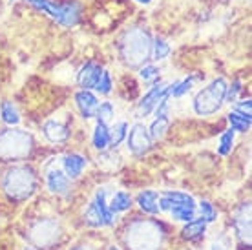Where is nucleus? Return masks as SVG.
I'll use <instances>...</instances> for the list:
<instances>
[{
    "mask_svg": "<svg viewBox=\"0 0 252 250\" xmlns=\"http://www.w3.org/2000/svg\"><path fill=\"white\" fill-rule=\"evenodd\" d=\"M228 123H230V128L234 131H249L251 130V123H252V117L251 115H247V113H241V112H230L228 113Z\"/></svg>",
    "mask_w": 252,
    "mask_h": 250,
    "instance_id": "obj_19",
    "label": "nucleus"
},
{
    "mask_svg": "<svg viewBox=\"0 0 252 250\" xmlns=\"http://www.w3.org/2000/svg\"><path fill=\"white\" fill-rule=\"evenodd\" d=\"M199 214H201V218L207 221V223H212V221H216V218H218V212H216V208L208 203V201H201L199 203Z\"/></svg>",
    "mask_w": 252,
    "mask_h": 250,
    "instance_id": "obj_28",
    "label": "nucleus"
},
{
    "mask_svg": "<svg viewBox=\"0 0 252 250\" xmlns=\"http://www.w3.org/2000/svg\"><path fill=\"white\" fill-rule=\"evenodd\" d=\"M32 135L24 130L9 128L0 131V157L4 159H22L32 152Z\"/></svg>",
    "mask_w": 252,
    "mask_h": 250,
    "instance_id": "obj_3",
    "label": "nucleus"
},
{
    "mask_svg": "<svg viewBox=\"0 0 252 250\" xmlns=\"http://www.w3.org/2000/svg\"><path fill=\"white\" fill-rule=\"evenodd\" d=\"M205 228H207V221L203 218H199V219L194 218L192 221H189V223L185 225L181 234H183L185 239H195V238H199V236H203Z\"/></svg>",
    "mask_w": 252,
    "mask_h": 250,
    "instance_id": "obj_20",
    "label": "nucleus"
},
{
    "mask_svg": "<svg viewBox=\"0 0 252 250\" xmlns=\"http://www.w3.org/2000/svg\"><path fill=\"white\" fill-rule=\"evenodd\" d=\"M64 174L68 175V179H77L82 174V170L86 168V159L79 154H71L63 159Z\"/></svg>",
    "mask_w": 252,
    "mask_h": 250,
    "instance_id": "obj_14",
    "label": "nucleus"
},
{
    "mask_svg": "<svg viewBox=\"0 0 252 250\" xmlns=\"http://www.w3.org/2000/svg\"><path fill=\"white\" fill-rule=\"evenodd\" d=\"M46 179H48V188H50L53 194H57V195H66V194H68L69 179H68V175L64 174L63 170H59V168L48 170Z\"/></svg>",
    "mask_w": 252,
    "mask_h": 250,
    "instance_id": "obj_11",
    "label": "nucleus"
},
{
    "mask_svg": "<svg viewBox=\"0 0 252 250\" xmlns=\"http://www.w3.org/2000/svg\"><path fill=\"white\" fill-rule=\"evenodd\" d=\"M234 133H236V131H234L232 128H230V130H227L220 137V144H218V152H220V156H228V154L232 152Z\"/></svg>",
    "mask_w": 252,
    "mask_h": 250,
    "instance_id": "obj_26",
    "label": "nucleus"
},
{
    "mask_svg": "<svg viewBox=\"0 0 252 250\" xmlns=\"http://www.w3.org/2000/svg\"><path fill=\"white\" fill-rule=\"evenodd\" d=\"M4 190L15 199H26L35 190V175L26 166L9 168L4 175Z\"/></svg>",
    "mask_w": 252,
    "mask_h": 250,
    "instance_id": "obj_5",
    "label": "nucleus"
},
{
    "mask_svg": "<svg viewBox=\"0 0 252 250\" xmlns=\"http://www.w3.org/2000/svg\"><path fill=\"white\" fill-rule=\"evenodd\" d=\"M106 188H99V192L95 194V199L92 201V205L88 207L84 219L86 223L92 226H110L114 223V214L110 212V208L106 205Z\"/></svg>",
    "mask_w": 252,
    "mask_h": 250,
    "instance_id": "obj_6",
    "label": "nucleus"
},
{
    "mask_svg": "<svg viewBox=\"0 0 252 250\" xmlns=\"http://www.w3.org/2000/svg\"><path fill=\"white\" fill-rule=\"evenodd\" d=\"M26 2L32 4L38 11H44L46 15H50L51 19L66 28L75 26L81 19V7L77 2H64V4H55L51 0H26Z\"/></svg>",
    "mask_w": 252,
    "mask_h": 250,
    "instance_id": "obj_4",
    "label": "nucleus"
},
{
    "mask_svg": "<svg viewBox=\"0 0 252 250\" xmlns=\"http://www.w3.org/2000/svg\"><path fill=\"white\" fill-rule=\"evenodd\" d=\"M241 92V81H234L230 86H227V92H225V100L227 102H236V99H238V94Z\"/></svg>",
    "mask_w": 252,
    "mask_h": 250,
    "instance_id": "obj_30",
    "label": "nucleus"
},
{
    "mask_svg": "<svg viewBox=\"0 0 252 250\" xmlns=\"http://www.w3.org/2000/svg\"><path fill=\"white\" fill-rule=\"evenodd\" d=\"M102 71L104 69L99 66V64L95 62H86L79 69V73H77V82H79V86L82 90H95L99 81H101L102 77Z\"/></svg>",
    "mask_w": 252,
    "mask_h": 250,
    "instance_id": "obj_9",
    "label": "nucleus"
},
{
    "mask_svg": "<svg viewBox=\"0 0 252 250\" xmlns=\"http://www.w3.org/2000/svg\"><path fill=\"white\" fill-rule=\"evenodd\" d=\"M251 108H252L251 99H247V100H241V102H238V104H236V112H241V113L251 115Z\"/></svg>",
    "mask_w": 252,
    "mask_h": 250,
    "instance_id": "obj_31",
    "label": "nucleus"
},
{
    "mask_svg": "<svg viewBox=\"0 0 252 250\" xmlns=\"http://www.w3.org/2000/svg\"><path fill=\"white\" fill-rule=\"evenodd\" d=\"M130 207H132V197H130V194H126V192H117V194L112 197L110 205H108L110 212L114 214V216L130 210Z\"/></svg>",
    "mask_w": 252,
    "mask_h": 250,
    "instance_id": "obj_17",
    "label": "nucleus"
},
{
    "mask_svg": "<svg viewBox=\"0 0 252 250\" xmlns=\"http://www.w3.org/2000/svg\"><path fill=\"white\" fill-rule=\"evenodd\" d=\"M11 2H13V0H11Z\"/></svg>",
    "mask_w": 252,
    "mask_h": 250,
    "instance_id": "obj_36",
    "label": "nucleus"
},
{
    "mask_svg": "<svg viewBox=\"0 0 252 250\" xmlns=\"http://www.w3.org/2000/svg\"><path fill=\"white\" fill-rule=\"evenodd\" d=\"M126 133H128V125L125 121H121L114 128H110V146H119L123 141L126 139Z\"/></svg>",
    "mask_w": 252,
    "mask_h": 250,
    "instance_id": "obj_24",
    "label": "nucleus"
},
{
    "mask_svg": "<svg viewBox=\"0 0 252 250\" xmlns=\"http://www.w3.org/2000/svg\"><path fill=\"white\" fill-rule=\"evenodd\" d=\"M126 141H128V150L135 154V156L146 154L152 146L150 133L145 128V125H141V123H137V125H133L130 128V131L126 133Z\"/></svg>",
    "mask_w": 252,
    "mask_h": 250,
    "instance_id": "obj_7",
    "label": "nucleus"
},
{
    "mask_svg": "<svg viewBox=\"0 0 252 250\" xmlns=\"http://www.w3.org/2000/svg\"><path fill=\"white\" fill-rule=\"evenodd\" d=\"M137 205L139 208L146 214H159V194L154 190H145L137 195Z\"/></svg>",
    "mask_w": 252,
    "mask_h": 250,
    "instance_id": "obj_15",
    "label": "nucleus"
},
{
    "mask_svg": "<svg viewBox=\"0 0 252 250\" xmlns=\"http://www.w3.org/2000/svg\"><path fill=\"white\" fill-rule=\"evenodd\" d=\"M170 44L166 42L164 38L156 37L152 40V55H154V61H164L166 57L170 55Z\"/></svg>",
    "mask_w": 252,
    "mask_h": 250,
    "instance_id": "obj_23",
    "label": "nucleus"
},
{
    "mask_svg": "<svg viewBox=\"0 0 252 250\" xmlns=\"http://www.w3.org/2000/svg\"><path fill=\"white\" fill-rule=\"evenodd\" d=\"M234 228L238 232V236L245 241H251V205L247 203L236 212L234 219Z\"/></svg>",
    "mask_w": 252,
    "mask_h": 250,
    "instance_id": "obj_12",
    "label": "nucleus"
},
{
    "mask_svg": "<svg viewBox=\"0 0 252 250\" xmlns=\"http://www.w3.org/2000/svg\"><path fill=\"white\" fill-rule=\"evenodd\" d=\"M42 131H44L46 139L51 143H63L69 137L68 126H64L59 121H46L44 126H42Z\"/></svg>",
    "mask_w": 252,
    "mask_h": 250,
    "instance_id": "obj_13",
    "label": "nucleus"
},
{
    "mask_svg": "<svg viewBox=\"0 0 252 250\" xmlns=\"http://www.w3.org/2000/svg\"><path fill=\"white\" fill-rule=\"evenodd\" d=\"M194 81H195V77L190 75V77H187V79H183V81H176L174 84H168V97H176V99L183 97L185 94L190 92Z\"/></svg>",
    "mask_w": 252,
    "mask_h": 250,
    "instance_id": "obj_22",
    "label": "nucleus"
},
{
    "mask_svg": "<svg viewBox=\"0 0 252 250\" xmlns=\"http://www.w3.org/2000/svg\"><path fill=\"white\" fill-rule=\"evenodd\" d=\"M0 117H2V121L9 126H17L20 123L19 112H17L15 104L9 102V100H4V102L0 104Z\"/></svg>",
    "mask_w": 252,
    "mask_h": 250,
    "instance_id": "obj_21",
    "label": "nucleus"
},
{
    "mask_svg": "<svg viewBox=\"0 0 252 250\" xmlns=\"http://www.w3.org/2000/svg\"><path fill=\"white\" fill-rule=\"evenodd\" d=\"M164 97H168V84L159 82L156 86H152L145 94V97L141 99V102H139V113H141L143 117L150 115Z\"/></svg>",
    "mask_w": 252,
    "mask_h": 250,
    "instance_id": "obj_8",
    "label": "nucleus"
},
{
    "mask_svg": "<svg viewBox=\"0 0 252 250\" xmlns=\"http://www.w3.org/2000/svg\"><path fill=\"white\" fill-rule=\"evenodd\" d=\"M227 82L223 77L214 79L207 88H203L194 99V110L197 115H212L221 108L223 100H225V92H227Z\"/></svg>",
    "mask_w": 252,
    "mask_h": 250,
    "instance_id": "obj_2",
    "label": "nucleus"
},
{
    "mask_svg": "<svg viewBox=\"0 0 252 250\" xmlns=\"http://www.w3.org/2000/svg\"><path fill=\"white\" fill-rule=\"evenodd\" d=\"M121 59L130 68H137L152 55V38L145 28H130L119 44Z\"/></svg>",
    "mask_w": 252,
    "mask_h": 250,
    "instance_id": "obj_1",
    "label": "nucleus"
},
{
    "mask_svg": "<svg viewBox=\"0 0 252 250\" xmlns=\"http://www.w3.org/2000/svg\"><path fill=\"white\" fill-rule=\"evenodd\" d=\"M135 2H139V4H150L152 0H135Z\"/></svg>",
    "mask_w": 252,
    "mask_h": 250,
    "instance_id": "obj_33",
    "label": "nucleus"
},
{
    "mask_svg": "<svg viewBox=\"0 0 252 250\" xmlns=\"http://www.w3.org/2000/svg\"><path fill=\"white\" fill-rule=\"evenodd\" d=\"M75 104L84 119H92V117H95V112H97V106H99V99L92 94V90H81V92L75 94Z\"/></svg>",
    "mask_w": 252,
    "mask_h": 250,
    "instance_id": "obj_10",
    "label": "nucleus"
},
{
    "mask_svg": "<svg viewBox=\"0 0 252 250\" xmlns=\"http://www.w3.org/2000/svg\"><path fill=\"white\" fill-rule=\"evenodd\" d=\"M112 88H114V82H112V75L108 73L106 69L102 71V77H101V81H99V84H97V92L101 95H108L110 92H112Z\"/></svg>",
    "mask_w": 252,
    "mask_h": 250,
    "instance_id": "obj_29",
    "label": "nucleus"
},
{
    "mask_svg": "<svg viewBox=\"0 0 252 250\" xmlns=\"http://www.w3.org/2000/svg\"><path fill=\"white\" fill-rule=\"evenodd\" d=\"M92 143L97 150H106L110 146V128L108 125H102V123H97L94 131V137H92Z\"/></svg>",
    "mask_w": 252,
    "mask_h": 250,
    "instance_id": "obj_18",
    "label": "nucleus"
},
{
    "mask_svg": "<svg viewBox=\"0 0 252 250\" xmlns=\"http://www.w3.org/2000/svg\"><path fill=\"white\" fill-rule=\"evenodd\" d=\"M26 250H33V249H26Z\"/></svg>",
    "mask_w": 252,
    "mask_h": 250,
    "instance_id": "obj_35",
    "label": "nucleus"
},
{
    "mask_svg": "<svg viewBox=\"0 0 252 250\" xmlns=\"http://www.w3.org/2000/svg\"><path fill=\"white\" fill-rule=\"evenodd\" d=\"M159 68L158 66H154V64H146V66H143V68L139 69V77L143 79L145 82H148V84H152V82H158L159 81Z\"/></svg>",
    "mask_w": 252,
    "mask_h": 250,
    "instance_id": "obj_27",
    "label": "nucleus"
},
{
    "mask_svg": "<svg viewBox=\"0 0 252 250\" xmlns=\"http://www.w3.org/2000/svg\"><path fill=\"white\" fill-rule=\"evenodd\" d=\"M195 210H197V205L195 203H181V205H176L172 207L168 212L172 214V218L177 219V221H183V223H189L195 218Z\"/></svg>",
    "mask_w": 252,
    "mask_h": 250,
    "instance_id": "obj_16",
    "label": "nucleus"
},
{
    "mask_svg": "<svg viewBox=\"0 0 252 250\" xmlns=\"http://www.w3.org/2000/svg\"><path fill=\"white\" fill-rule=\"evenodd\" d=\"M95 117H97V123H102V125H108L110 121L115 117V110L112 102H101L97 106V112H95Z\"/></svg>",
    "mask_w": 252,
    "mask_h": 250,
    "instance_id": "obj_25",
    "label": "nucleus"
},
{
    "mask_svg": "<svg viewBox=\"0 0 252 250\" xmlns=\"http://www.w3.org/2000/svg\"><path fill=\"white\" fill-rule=\"evenodd\" d=\"M110 250H119V249H115V247H110Z\"/></svg>",
    "mask_w": 252,
    "mask_h": 250,
    "instance_id": "obj_34",
    "label": "nucleus"
},
{
    "mask_svg": "<svg viewBox=\"0 0 252 250\" xmlns=\"http://www.w3.org/2000/svg\"><path fill=\"white\" fill-rule=\"evenodd\" d=\"M210 250H227V249H225L223 245H220V243H214L212 247H210Z\"/></svg>",
    "mask_w": 252,
    "mask_h": 250,
    "instance_id": "obj_32",
    "label": "nucleus"
}]
</instances>
